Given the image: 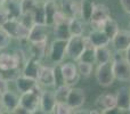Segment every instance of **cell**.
<instances>
[{"label":"cell","instance_id":"6da1fadb","mask_svg":"<svg viewBox=\"0 0 130 114\" xmlns=\"http://www.w3.org/2000/svg\"><path fill=\"white\" fill-rule=\"evenodd\" d=\"M5 30L8 32L11 39H16L20 41H26L29 38L30 27H27L24 23L20 21V18H9L4 25Z\"/></svg>","mask_w":130,"mask_h":114},{"label":"cell","instance_id":"7a4b0ae2","mask_svg":"<svg viewBox=\"0 0 130 114\" xmlns=\"http://www.w3.org/2000/svg\"><path fill=\"white\" fill-rule=\"evenodd\" d=\"M40 86L34 90L20 95V106L27 112V114L37 113L40 110Z\"/></svg>","mask_w":130,"mask_h":114},{"label":"cell","instance_id":"3957f363","mask_svg":"<svg viewBox=\"0 0 130 114\" xmlns=\"http://www.w3.org/2000/svg\"><path fill=\"white\" fill-rule=\"evenodd\" d=\"M88 39L83 36H71L67 39L66 46V56H69L74 62H78L81 54L83 53L87 46Z\"/></svg>","mask_w":130,"mask_h":114},{"label":"cell","instance_id":"277c9868","mask_svg":"<svg viewBox=\"0 0 130 114\" xmlns=\"http://www.w3.org/2000/svg\"><path fill=\"white\" fill-rule=\"evenodd\" d=\"M112 63L115 79L123 82L130 81V64L126 59V57L117 52V54L113 55Z\"/></svg>","mask_w":130,"mask_h":114},{"label":"cell","instance_id":"5b68a950","mask_svg":"<svg viewBox=\"0 0 130 114\" xmlns=\"http://www.w3.org/2000/svg\"><path fill=\"white\" fill-rule=\"evenodd\" d=\"M95 76H96V81L101 87L107 88L111 85H113L115 80L114 71H113V63L112 60L104 64H98L95 72Z\"/></svg>","mask_w":130,"mask_h":114},{"label":"cell","instance_id":"8992f818","mask_svg":"<svg viewBox=\"0 0 130 114\" xmlns=\"http://www.w3.org/2000/svg\"><path fill=\"white\" fill-rule=\"evenodd\" d=\"M66 46L67 40L54 39V41L49 46V50H48V56L53 63H55V64L63 63L64 58L66 56Z\"/></svg>","mask_w":130,"mask_h":114},{"label":"cell","instance_id":"52a82bcc","mask_svg":"<svg viewBox=\"0 0 130 114\" xmlns=\"http://www.w3.org/2000/svg\"><path fill=\"white\" fill-rule=\"evenodd\" d=\"M59 71L62 74V79L63 82L69 86H74L78 83L80 74L78 71V65L75 63L67 62V63H61L59 64Z\"/></svg>","mask_w":130,"mask_h":114},{"label":"cell","instance_id":"ba28073f","mask_svg":"<svg viewBox=\"0 0 130 114\" xmlns=\"http://www.w3.org/2000/svg\"><path fill=\"white\" fill-rule=\"evenodd\" d=\"M52 26L47 24H33L30 29L27 41L30 43L37 42H48Z\"/></svg>","mask_w":130,"mask_h":114},{"label":"cell","instance_id":"9c48e42d","mask_svg":"<svg viewBox=\"0 0 130 114\" xmlns=\"http://www.w3.org/2000/svg\"><path fill=\"white\" fill-rule=\"evenodd\" d=\"M110 17H111L110 8L104 4H96L95 5L94 13H92L90 23L94 26H96V29H101L102 24Z\"/></svg>","mask_w":130,"mask_h":114},{"label":"cell","instance_id":"30bf717a","mask_svg":"<svg viewBox=\"0 0 130 114\" xmlns=\"http://www.w3.org/2000/svg\"><path fill=\"white\" fill-rule=\"evenodd\" d=\"M66 103L69 104L70 107H72L74 111L82 107L83 104L86 103V92L82 88H75L71 87V90L69 92Z\"/></svg>","mask_w":130,"mask_h":114},{"label":"cell","instance_id":"8fae6325","mask_svg":"<svg viewBox=\"0 0 130 114\" xmlns=\"http://www.w3.org/2000/svg\"><path fill=\"white\" fill-rule=\"evenodd\" d=\"M56 96L52 90H41L40 94V111L42 113H54V108L56 105Z\"/></svg>","mask_w":130,"mask_h":114},{"label":"cell","instance_id":"7c38bea8","mask_svg":"<svg viewBox=\"0 0 130 114\" xmlns=\"http://www.w3.org/2000/svg\"><path fill=\"white\" fill-rule=\"evenodd\" d=\"M95 107L96 110H99V112L103 113L107 110H112V108L117 107V98H115L114 94H102L95 101Z\"/></svg>","mask_w":130,"mask_h":114},{"label":"cell","instance_id":"4fadbf2b","mask_svg":"<svg viewBox=\"0 0 130 114\" xmlns=\"http://www.w3.org/2000/svg\"><path fill=\"white\" fill-rule=\"evenodd\" d=\"M117 98V107L120 110V112H129L130 110V87L122 86L118 88L115 92Z\"/></svg>","mask_w":130,"mask_h":114},{"label":"cell","instance_id":"5bb4252c","mask_svg":"<svg viewBox=\"0 0 130 114\" xmlns=\"http://www.w3.org/2000/svg\"><path fill=\"white\" fill-rule=\"evenodd\" d=\"M111 42L115 52H126L127 48L130 46V30H119Z\"/></svg>","mask_w":130,"mask_h":114},{"label":"cell","instance_id":"9a60e30c","mask_svg":"<svg viewBox=\"0 0 130 114\" xmlns=\"http://www.w3.org/2000/svg\"><path fill=\"white\" fill-rule=\"evenodd\" d=\"M38 83L39 86L49 88L56 86V75H55V67L45 66L42 65L40 74L38 76Z\"/></svg>","mask_w":130,"mask_h":114},{"label":"cell","instance_id":"2e32d148","mask_svg":"<svg viewBox=\"0 0 130 114\" xmlns=\"http://www.w3.org/2000/svg\"><path fill=\"white\" fill-rule=\"evenodd\" d=\"M14 82H15L16 89L20 92V95L24 94V92L32 91V90H34L36 88L39 87L38 80L29 78V76H25V75H23V74H20V75L15 79Z\"/></svg>","mask_w":130,"mask_h":114},{"label":"cell","instance_id":"e0dca14e","mask_svg":"<svg viewBox=\"0 0 130 114\" xmlns=\"http://www.w3.org/2000/svg\"><path fill=\"white\" fill-rule=\"evenodd\" d=\"M59 9L69 20L80 17V2L76 0H61Z\"/></svg>","mask_w":130,"mask_h":114},{"label":"cell","instance_id":"ac0fdd59","mask_svg":"<svg viewBox=\"0 0 130 114\" xmlns=\"http://www.w3.org/2000/svg\"><path fill=\"white\" fill-rule=\"evenodd\" d=\"M20 69L22 71V67L17 59V56L10 53H0V71H10V70Z\"/></svg>","mask_w":130,"mask_h":114},{"label":"cell","instance_id":"d6986e66","mask_svg":"<svg viewBox=\"0 0 130 114\" xmlns=\"http://www.w3.org/2000/svg\"><path fill=\"white\" fill-rule=\"evenodd\" d=\"M41 67H42V65H41L40 60L36 59V58L29 57L22 69V74L25 76H29V78L38 80V76H39V74H40Z\"/></svg>","mask_w":130,"mask_h":114},{"label":"cell","instance_id":"ffe728a7","mask_svg":"<svg viewBox=\"0 0 130 114\" xmlns=\"http://www.w3.org/2000/svg\"><path fill=\"white\" fill-rule=\"evenodd\" d=\"M87 39H88V41L96 48L108 46V43L111 42L110 38L105 34V32L102 29H96V27L88 34Z\"/></svg>","mask_w":130,"mask_h":114},{"label":"cell","instance_id":"44dd1931","mask_svg":"<svg viewBox=\"0 0 130 114\" xmlns=\"http://www.w3.org/2000/svg\"><path fill=\"white\" fill-rule=\"evenodd\" d=\"M1 97L8 113H14V111L20 106V95H17L15 91H11L8 89L4 94H1Z\"/></svg>","mask_w":130,"mask_h":114},{"label":"cell","instance_id":"7402d4cb","mask_svg":"<svg viewBox=\"0 0 130 114\" xmlns=\"http://www.w3.org/2000/svg\"><path fill=\"white\" fill-rule=\"evenodd\" d=\"M43 10H45L46 24L53 26L55 14L59 10V6L56 2V0H45L43 1Z\"/></svg>","mask_w":130,"mask_h":114},{"label":"cell","instance_id":"603a6c76","mask_svg":"<svg viewBox=\"0 0 130 114\" xmlns=\"http://www.w3.org/2000/svg\"><path fill=\"white\" fill-rule=\"evenodd\" d=\"M95 5L94 0H80V18L85 23H90Z\"/></svg>","mask_w":130,"mask_h":114},{"label":"cell","instance_id":"cb8c5ba5","mask_svg":"<svg viewBox=\"0 0 130 114\" xmlns=\"http://www.w3.org/2000/svg\"><path fill=\"white\" fill-rule=\"evenodd\" d=\"M4 7L7 9L10 18H20L23 14L22 0H6Z\"/></svg>","mask_w":130,"mask_h":114},{"label":"cell","instance_id":"d4e9b609","mask_svg":"<svg viewBox=\"0 0 130 114\" xmlns=\"http://www.w3.org/2000/svg\"><path fill=\"white\" fill-rule=\"evenodd\" d=\"M52 27H53V33H54L55 39L67 40L71 37V33H70V30H69V21L56 23Z\"/></svg>","mask_w":130,"mask_h":114},{"label":"cell","instance_id":"484cf974","mask_svg":"<svg viewBox=\"0 0 130 114\" xmlns=\"http://www.w3.org/2000/svg\"><path fill=\"white\" fill-rule=\"evenodd\" d=\"M101 29L105 32V34L110 38V40H112V39L115 37V34L119 32L120 27H119V24H118L117 21H115L114 18L110 17L102 24Z\"/></svg>","mask_w":130,"mask_h":114},{"label":"cell","instance_id":"4316f807","mask_svg":"<svg viewBox=\"0 0 130 114\" xmlns=\"http://www.w3.org/2000/svg\"><path fill=\"white\" fill-rule=\"evenodd\" d=\"M80 17H74L69 20V30L71 36H83L85 33V24Z\"/></svg>","mask_w":130,"mask_h":114},{"label":"cell","instance_id":"83f0119b","mask_svg":"<svg viewBox=\"0 0 130 114\" xmlns=\"http://www.w3.org/2000/svg\"><path fill=\"white\" fill-rule=\"evenodd\" d=\"M78 62L90 63V64H92V65L96 63V47H94L89 41L87 42V46H86L85 50H83V53L81 54Z\"/></svg>","mask_w":130,"mask_h":114},{"label":"cell","instance_id":"f1b7e54d","mask_svg":"<svg viewBox=\"0 0 130 114\" xmlns=\"http://www.w3.org/2000/svg\"><path fill=\"white\" fill-rule=\"evenodd\" d=\"M47 52V42H37L31 43L30 47V57L41 60Z\"/></svg>","mask_w":130,"mask_h":114},{"label":"cell","instance_id":"f546056e","mask_svg":"<svg viewBox=\"0 0 130 114\" xmlns=\"http://www.w3.org/2000/svg\"><path fill=\"white\" fill-rule=\"evenodd\" d=\"M113 58V54L107 48V46L96 48V63L97 64H104V63L111 62Z\"/></svg>","mask_w":130,"mask_h":114},{"label":"cell","instance_id":"4dcf8cb0","mask_svg":"<svg viewBox=\"0 0 130 114\" xmlns=\"http://www.w3.org/2000/svg\"><path fill=\"white\" fill-rule=\"evenodd\" d=\"M71 90V86L66 85V83H62V85L57 86L56 90H55V96H56L57 102H66L69 92Z\"/></svg>","mask_w":130,"mask_h":114},{"label":"cell","instance_id":"1f68e13d","mask_svg":"<svg viewBox=\"0 0 130 114\" xmlns=\"http://www.w3.org/2000/svg\"><path fill=\"white\" fill-rule=\"evenodd\" d=\"M33 15V21L34 24H46V18H45V10H43V2L39 4L38 6L34 8V10L32 11Z\"/></svg>","mask_w":130,"mask_h":114},{"label":"cell","instance_id":"d6a6232c","mask_svg":"<svg viewBox=\"0 0 130 114\" xmlns=\"http://www.w3.org/2000/svg\"><path fill=\"white\" fill-rule=\"evenodd\" d=\"M78 71L80 76L82 78H89L92 73V64L86 62H78Z\"/></svg>","mask_w":130,"mask_h":114},{"label":"cell","instance_id":"836d02e7","mask_svg":"<svg viewBox=\"0 0 130 114\" xmlns=\"http://www.w3.org/2000/svg\"><path fill=\"white\" fill-rule=\"evenodd\" d=\"M11 42V37L8 34V32L4 29V27H0V52L6 48L9 47Z\"/></svg>","mask_w":130,"mask_h":114},{"label":"cell","instance_id":"e575fe53","mask_svg":"<svg viewBox=\"0 0 130 114\" xmlns=\"http://www.w3.org/2000/svg\"><path fill=\"white\" fill-rule=\"evenodd\" d=\"M73 112H75V111L72 107H70L66 102H57L54 108V113L56 114H70Z\"/></svg>","mask_w":130,"mask_h":114},{"label":"cell","instance_id":"d590c367","mask_svg":"<svg viewBox=\"0 0 130 114\" xmlns=\"http://www.w3.org/2000/svg\"><path fill=\"white\" fill-rule=\"evenodd\" d=\"M39 4V0H22L23 13H32Z\"/></svg>","mask_w":130,"mask_h":114},{"label":"cell","instance_id":"8d00e7d4","mask_svg":"<svg viewBox=\"0 0 130 114\" xmlns=\"http://www.w3.org/2000/svg\"><path fill=\"white\" fill-rule=\"evenodd\" d=\"M9 18H10V16H9L7 9L5 8L4 6H1L0 7V27H1L2 25L9 20Z\"/></svg>","mask_w":130,"mask_h":114},{"label":"cell","instance_id":"74e56055","mask_svg":"<svg viewBox=\"0 0 130 114\" xmlns=\"http://www.w3.org/2000/svg\"><path fill=\"white\" fill-rule=\"evenodd\" d=\"M121 7L127 14H130V0H120Z\"/></svg>","mask_w":130,"mask_h":114},{"label":"cell","instance_id":"f35d334b","mask_svg":"<svg viewBox=\"0 0 130 114\" xmlns=\"http://www.w3.org/2000/svg\"><path fill=\"white\" fill-rule=\"evenodd\" d=\"M4 113H8V111H7V107L5 105L4 101H2L1 95H0V114H4Z\"/></svg>","mask_w":130,"mask_h":114},{"label":"cell","instance_id":"ab89813d","mask_svg":"<svg viewBox=\"0 0 130 114\" xmlns=\"http://www.w3.org/2000/svg\"><path fill=\"white\" fill-rule=\"evenodd\" d=\"M124 53H126V55H124V57H126V59L128 60V63L130 64V46H129L128 48H127V50H126V52H124Z\"/></svg>","mask_w":130,"mask_h":114},{"label":"cell","instance_id":"60d3db41","mask_svg":"<svg viewBox=\"0 0 130 114\" xmlns=\"http://www.w3.org/2000/svg\"><path fill=\"white\" fill-rule=\"evenodd\" d=\"M5 1H6V0H0V7H1V6H4Z\"/></svg>","mask_w":130,"mask_h":114},{"label":"cell","instance_id":"b9f144b4","mask_svg":"<svg viewBox=\"0 0 130 114\" xmlns=\"http://www.w3.org/2000/svg\"><path fill=\"white\" fill-rule=\"evenodd\" d=\"M129 113H130V110H129Z\"/></svg>","mask_w":130,"mask_h":114},{"label":"cell","instance_id":"7bdbcfd3","mask_svg":"<svg viewBox=\"0 0 130 114\" xmlns=\"http://www.w3.org/2000/svg\"><path fill=\"white\" fill-rule=\"evenodd\" d=\"M0 95H1V92H0Z\"/></svg>","mask_w":130,"mask_h":114}]
</instances>
